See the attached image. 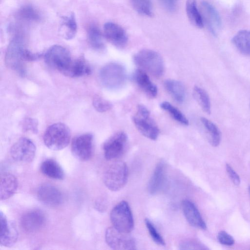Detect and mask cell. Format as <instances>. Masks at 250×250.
Here are the masks:
<instances>
[{
  "label": "cell",
  "instance_id": "obj_1",
  "mask_svg": "<svg viewBox=\"0 0 250 250\" xmlns=\"http://www.w3.org/2000/svg\"><path fill=\"white\" fill-rule=\"evenodd\" d=\"M134 63L145 71L156 77H161L165 71V65L161 55L148 49H142L133 57Z\"/></svg>",
  "mask_w": 250,
  "mask_h": 250
},
{
  "label": "cell",
  "instance_id": "obj_2",
  "mask_svg": "<svg viewBox=\"0 0 250 250\" xmlns=\"http://www.w3.org/2000/svg\"><path fill=\"white\" fill-rule=\"evenodd\" d=\"M71 137L68 127L63 123H57L48 127L43 135L45 145L53 150H60L68 146Z\"/></svg>",
  "mask_w": 250,
  "mask_h": 250
},
{
  "label": "cell",
  "instance_id": "obj_3",
  "mask_svg": "<svg viewBox=\"0 0 250 250\" xmlns=\"http://www.w3.org/2000/svg\"><path fill=\"white\" fill-rule=\"evenodd\" d=\"M103 85L109 89L121 87L126 79V72L124 66L117 62H110L104 65L99 73Z\"/></svg>",
  "mask_w": 250,
  "mask_h": 250
},
{
  "label": "cell",
  "instance_id": "obj_4",
  "mask_svg": "<svg viewBox=\"0 0 250 250\" xmlns=\"http://www.w3.org/2000/svg\"><path fill=\"white\" fill-rule=\"evenodd\" d=\"M132 120L138 131L146 137L156 140L160 133L159 129L150 116V111L143 104H138Z\"/></svg>",
  "mask_w": 250,
  "mask_h": 250
},
{
  "label": "cell",
  "instance_id": "obj_5",
  "mask_svg": "<svg viewBox=\"0 0 250 250\" xmlns=\"http://www.w3.org/2000/svg\"><path fill=\"white\" fill-rule=\"evenodd\" d=\"M128 171L126 164L117 161L111 164L103 175V182L109 190L117 191L121 190L126 183Z\"/></svg>",
  "mask_w": 250,
  "mask_h": 250
},
{
  "label": "cell",
  "instance_id": "obj_6",
  "mask_svg": "<svg viewBox=\"0 0 250 250\" xmlns=\"http://www.w3.org/2000/svg\"><path fill=\"white\" fill-rule=\"evenodd\" d=\"M25 48L23 38L20 35L15 36L9 42L6 51L5 62L7 67L24 75L22 55Z\"/></svg>",
  "mask_w": 250,
  "mask_h": 250
},
{
  "label": "cell",
  "instance_id": "obj_7",
  "mask_svg": "<svg viewBox=\"0 0 250 250\" xmlns=\"http://www.w3.org/2000/svg\"><path fill=\"white\" fill-rule=\"evenodd\" d=\"M113 226L120 231L130 233L134 228V220L127 202L122 201L116 205L110 212Z\"/></svg>",
  "mask_w": 250,
  "mask_h": 250
},
{
  "label": "cell",
  "instance_id": "obj_8",
  "mask_svg": "<svg viewBox=\"0 0 250 250\" xmlns=\"http://www.w3.org/2000/svg\"><path fill=\"white\" fill-rule=\"evenodd\" d=\"M46 63L63 74L72 61L69 51L60 45L51 46L44 55Z\"/></svg>",
  "mask_w": 250,
  "mask_h": 250
},
{
  "label": "cell",
  "instance_id": "obj_9",
  "mask_svg": "<svg viewBox=\"0 0 250 250\" xmlns=\"http://www.w3.org/2000/svg\"><path fill=\"white\" fill-rule=\"evenodd\" d=\"M105 240L108 246L116 250L136 249L134 239L129 234L119 230L114 227L108 228L105 233Z\"/></svg>",
  "mask_w": 250,
  "mask_h": 250
},
{
  "label": "cell",
  "instance_id": "obj_10",
  "mask_svg": "<svg viewBox=\"0 0 250 250\" xmlns=\"http://www.w3.org/2000/svg\"><path fill=\"white\" fill-rule=\"evenodd\" d=\"M36 151V146L31 140L21 138L11 146L10 154L12 159L17 162L30 163L34 160Z\"/></svg>",
  "mask_w": 250,
  "mask_h": 250
},
{
  "label": "cell",
  "instance_id": "obj_11",
  "mask_svg": "<svg viewBox=\"0 0 250 250\" xmlns=\"http://www.w3.org/2000/svg\"><path fill=\"white\" fill-rule=\"evenodd\" d=\"M73 156L81 161L91 158L93 154V137L90 133H84L75 137L71 143Z\"/></svg>",
  "mask_w": 250,
  "mask_h": 250
},
{
  "label": "cell",
  "instance_id": "obj_12",
  "mask_svg": "<svg viewBox=\"0 0 250 250\" xmlns=\"http://www.w3.org/2000/svg\"><path fill=\"white\" fill-rule=\"evenodd\" d=\"M127 142V136L124 131H119L110 137L104 144L105 158L112 160L118 158L123 153Z\"/></svg>",
  "mask_w": 250,
  "mask_h": 250
},
{
  "label": "cell",
  "instance_id": "obj_13",
  "mask_svg": "<svg viewBox=\"0 0 250 250\" xmlns=\"http://www.w3.org/2000/svg\"><path fill=\"white\" fill-rule=\"evenodd\" d=\"M201 15L204 24L214 36H217L221 29V20L216 9L208 2L203 1L201 3Z\"/></svg>",
  "mask_w": 250,
  "mask_h": 250
},
{
  "label": "cell",
  "instance_id": "obj_14",
  "mask_svg": "<svg viewBox=\"0 0 250 250\" xmlns=\"http://www.w3.org/2000/svg\"><path fill=\"white\" fill-rule=\"evenodd\" d=\"M104 34L105 38L117 48H123L127 43L128 37L125 31L114 22L108 21L104 23Z\"/></svg>",
  "mask_w": 250,
  "mask_h": 250
},
{
  "label": "cell",
  "instance_id": "obj_15",
  "mask_svg": "<svg viewBox=\"0 0 250 250\" xmlns=\"http://www.w3.org/2000/svg\"><path fill=\"white\" fill-rule=\"evenodd\" d=\"M45 223V216L40 210L35 209L26 212L21 219L22 229L28 233L38 231L44 227Z\"/></svg>",
  "mask_w": 250,
  "mask_h": 250
},
{
  "label": "cell",
  "instance_id": "obj_16",
  "mask_svg": "<svg viewBox=\"0 0 250 250\" xmlns=\"http://www.w3.org/2000/svg\"><path fill=\"white\" fill-rule=\"evenodd\" d=\"M37 197L44 205L49 207H56L62 202V192L55 186L45 184L41 185L37 190Z\"/></svg>",
  "mask_w": 250,
  "mask_h": 250
},
{
  "label": "cell",
  "instance_id": "obj_17",
  "mask_svg": "<svg viewBox=\"0 0 250 250\" xmlns=\"http://www.w3.org/2000/svg\"><path fill=\"white\" fill-rule=\"evenodd\" d=\"M0 245L6 247H12L16 243L18 238V232L16 226L13 222H8L4 214L0 211Z\"/></svg>",
  "mask_w": 250,
  "mask_h": 250
},
{
  "label": "cell",
  "instance_id": "obj_18",
  "mask_svg": "<svg viewBox=\"0 0 250 250\" xmlns=\"http://www.w3.org/2000/svg\"><path fill=\"white\" fill-rule=\"evenodd\" d=\"M182 208L186 220L191 226L201 229H206L205 222L198 209L192 202L188 200H183Z\"/></svg>",
  "mask_w": 250,
  "mask_h": 250
},
{
  "label": "cell",
  "instance_id": "obj_19",
  "mask_svg": "<svg viewBox=\"0 0 250 250\" xmlns=\"http://www.w3.org/2000/svg\"><path fill=\"white\" fill-rule=\"evenodd\" d=\"M166 180V167L164 161L159 162L148 184V190L150 194L154 195L159 192L164 187Z\"/></svg>",
  "mask_w": 250,
  "mask_h": 250
},
{
  "label": "cell",
  "instance_id": "obj_20",
  "mask_svg": "<svg viewBox=\"0 0 250 250\" xmlns=\"http://www.w3.org/2000/svg\"><path fill=\"white\" fill-rule=\"evenodd\" d=\"M133 78L135 83L147 96L150 98L157 96V87L144 70L141 68L136 69L133 73Z\"/></svg>",
  "mask_w": 250,
  "mask_h": 250
},
{
  "label": "cell",
  "instance_id": "obj_21",
  "mask_svg": "<svg viewBox=\"0 0 250 250\" xmlns=\"http://www.w3.org/2000/svg\"><path fill=\"white\" fill-rule=\"evenodd\" d=\"M18 181L15 175L10 173H3L0 176V197L1 200L9 199L16 192Z\"/></svg>",
  "mask_w": 250,
  "mask_h": 250
},
{
  "label": "cell",
  "instance_id": "obj_22",
  "mask_svg": "<svg viewBox=\"0 0 250 250\" xmlns=\"http://www.w3.org/2000/svg\"><path fill=\"white\" fill-rule=\"evenodd\" d=\"M91 73V68L83 57H80L72 62L63 73V74L70 77H79L88 75Z\"/></svg>",
  "mask_w": 250,
  "mask_h": 250
},
{
  "label": "cell",
  "instance_id": "obj_23",
  "mask_svg": "<svg viewBox=\"0 0 250 250\" xmlns=\"http://www.w3.org/2000/svg\"><path fill=\"white\" fill-rule=\"evenodd\" d=\"M40 169L43 175L50 178L61 180L64 177L62 167L53 159H48L43 161L41 165Z\"/></svg>",
  "mask_w": 250,
  "mask_h": 250
},
{
  "label": "cell",
  "instance_id": "obj_24",
  "mask_svg": "<svg viewBox=\"0 0 250 250\" xmlns=\"http://www.w3.org/2000/svg\"><path fill=\"white\" fill-rule=\"evenodd\" d=\"M59 30L62 36L65 40H71L75 37L77 31V24L73 13L62 18Z\"/></svg>",
  "mask_w": 250,
  "mask_h": 250
},
{
  "label": "cell",
  "instance_id": "obj_25",
  "mask_svg": "<svg viewBox=\"0 0 250 250\" xmlns=\"http://www.w3.org/2000/svg\"><path fill=\"white\" fill-rule=\"evenodd\" d=\"M165 88L171 97L178 103H182L186 97V90L184 84L180 81L167 79L164 83Z\"/></svg>",
  "mask_w": 250,
  "mask_h": 250
},
{
  "label": "cell",
  "instance_id": "obj_26",
  "mask_svg": "<svg viewBox=\"0 0 250 250\" xmlns=\"http://www.w3.org/2000/svg\"><path fill=\"white\" fill-rule=\"evenodd\" d=\"M232 42L241 53L250 56V31H239L234 36Z\"/></svg>",
  "mask_w": 250,
  "mask_h": 250
},
{
  "label": "cell",
  "instance_id": "obj_27",
  "mask_svg": "<svg viewBox=\"0 0 250 250\" xmlns=\"http://www.w3.org/2000/svg\"><path fill=\"white\" fill-rule=\"evenodd\" d=\"M200 120L205 129L209 143L213 146H218L221 140V134L218 127L205 117H202Z\"/></svg>",
  "mask_w": 250,
  "mask_h": 250
},
{
  "label": "cell",
  "instance_id": "obj_28",
  "mask_svg": "<svg viewBox=\"0 0 250 250\" xmlns=\"http://www.w3.org/2000/svg\"><path fill=\"white\" fill-rule=\"evenodd\" d=\"M186 10L190 22L198 28H203L204 22L201 14L198 9L196 0H187Z\"/></svg>",
  "mask_w": 250,
  "mask_h": 250
},
{
  "label": "cell",
  "instance_id": "obj_29",
  "mask_svg": "<svg viewBox=\"0 0 250 250\" xmlns=\"http://www.w3.org/2000/svg\"><path fill=\"white\" fill-rule=\"evenodd\" d=\"M87 39L91 46L97 50H101L104 48L105 45L103 37L99 29L95 25H91L87 29Z\"/></svg>",
  "mask_w": 250,
  "mask_h": 250
},
{
  "label": "cell",
  "instance_id": "obj_30",
  "mask_svg": "<svg viewBox=\"0 0 250 250\" xmlns=\"http://www.w3.org/2000/svg\"><path fill=\"white\" fill-rule=\"evenodd\" d=\"M193 95L202 110L209 114L211 112V105L208 93L204 89L195 86L193 89Z\"/></svg>",
  "mask_w": 250,
  "mask_h": 250
},
{
  "label": "cell",
  "instance_id": "obj_31",
  "mask_svg": "<svg viewBox=\"0 0 250 250\" xmlns=\"http://www.w3.org/2000/svg\"><path fill=\"white\" fill-rule=\"evenodd\" d=\"M160 107L167 111L177 122L185 125H188L189 122L186 117L177 108L169 102L165 101L161 103Z\"/></svg>",
  "mask_w": 250,
  "mask_h": 250
},
{
  "label": "cell",
  "instance_id": "obj_32",
  "mask_svg": "<svg viewBox=\"0 0 250 250\" xmlns=\"http://www.w3.org/2000/svg\"><path fill=\"white\" fill-rule=\"evenodd\" d=\"M18 16L20 19L29 21H37L41 19L39 12L30 5L21 7L18 12Z\"/></svg>",
  "mask_w": 250,
  "mask_h": 250
},
{
  "label": "cell",
  "instance_id": "obj_33",
  "mask_svg": "<svg viewBox=\"0 0 250 250\" xmlns=\"http://www.w3.org/2000/svg\"><path fill=\"white\" fill-rule=\"evenodd\" d=\"M130 1L134 9L140 14L147 17L153 15L150 0H130Z\"/></svg>",
  "mask_w": 250,
  "mask_h": 250
},
{
  "label": "cell",
  "instance_id": "obj_34",
  "mask_svg": "<svg viewBox=\"0 0 250 250\" xmlns=\"http://www.w3.org/2000/svg\"><path fill=\"white\" fill-rule=\"evenodd\" d=\"M94 108L99 112H104L109 110L112 107V104L100 95H95L92 100Z\"/></svg>",
  "mask_w": 250,
  "mask_h": 250
},
{
  "label": "cell",
  "instance_id": "obj_35",
  "mask_svg": "<svg viewBox=\"0 0 250 250\" xmlns=\"http://www.w3.org/2000/svg\"><path fill=\"white\" fill-rule=\"evenodd\" d=\"M148 231L154 242L158 245L165 246V242L161 234L158 232L152 222L147 218L145 221Z\"/></svg>",
  "mask_w": 250,
  "mask_h": 250
},
{
  "label": "cell",
  "instance_id": "obj_36",
  "mask_svg": "<svg viewBox=\"0 0 250 250\" xmlns=\"http://www.w3.org/2000/svg\"><path fill=\"white\" fill-rule=\"evenodd\" d=\"M38 121L32 118L24 119L21 123V127L23 132L36 134L38 132Z\"/></svg>",
  "mask_w": 250,
  "mask_h": 250
},
{
  "label": "cell",
  "instance_id": "obj_37",
  "mask_svg": "<svg viewBox=\"0 0 250 250\" xmlns=\"http://www.w3.org/2000/svg\"><path fill=\"white\" fill-rule=\"evenodd\" d=\"M179 247L180 250H202L207 249L201 243L192 239L182 241L181 242Z\"/></svg>",
  "mask_w": 250,
  "mask_h": 250
},
{
  "label": "cell",
  "instance_id": "obj_38",
  "mask_svg": "<svg viewBox=\"0 0 250 250\" xmlns=\"http://www.w3.org/2000/svg\"><path fill=\"white\" fill-rule=\"evenodd\" d=\"M217 239L220 243L225 246H232L235 242L233 237L225 231L218 233Z\"/></svg>",
  "mask_w": 250,
  "mask_h": 250
},
{
  "label": "cell",
  "instance_id": "obj_39",
  "mask_svg": "<svg viewBox=\"0 0 250 250\" xmlns=\"http://www.w3.org/2000/svg\"><path fill=\"white\" fill-rule=\"evenodd\" d=\"M162 6L167 11L173 12L175 11L178 0H158Z\"/></svg>",
  "mask_w": 250,
  "mask_h": 250
},
{
  "label": "cell",
  "instance_id": "obj_40",
  "mask_svg": "<svg viewBox=\"0 0 250 250\" xmlns=\"http://www.w3.org/2000/svg\"><path fill=\"white\" fill-rule=\"evenodd\" d=\"M226 169L233 184L236 185H239L240 183V178L238 174L233 170L232 167L228 164L226 165Z\"/></svg>",
  "mask_w": 250,
  "mask_h": 250
},
{
  "label": "cell",
  "instance_id": "obj_41",
  "mask_svg": "<svg viewBox=\"0 0 250 250\" xmlns=\"http://www.w3.org/2000/svg\"><path fill=\"white\" fill-rule=\"evenodd\" d=\"M42 56L41 53H33L26 48L24 50L23 55V61H34L38 60Z\"/></svg>",
  "mask_w": 250,
  "mask_h": 250
},
{
  "label": "cell",
  "instance_id": "obj_42",
  "mask_svg": "<svg viewBox=\"0 0 250 250\" xmlns=\"http://www.w3.org/2000/svg\"><path fill=\"white\" fill-rule=\"evenodd\" d=\"M94 208L97 211L100 212L105 211L107 208V201L103 197L98 198L95 201Z\"/></svg>",
  "mask_w": 250,
  "mask_h": 250
},
{
  "label": "cell",
  "instance_id": "obj_43",
  "mask_svg": "<svg viewBox=\"0 0 250 250\" xmlns=\"http://www.w3.org/2000/svg\"><path fill=\"white\" fill-rule=\"evenodd\" d=\"M249 193H250V186L249 188Z\"/></svg>",
  "mask_w": 250,
  "mask_h": 250
},
{
  "label": "cell",
  "instance_id": "obj_44",
  "mask_svg": "<svg viewBox=\"0 0 250 250\" xmlns=\"http://www.w3.org/2000/svg\"></svg>",
  "mask_w": 250,
  "mask_h": 250
}]
</instances>
